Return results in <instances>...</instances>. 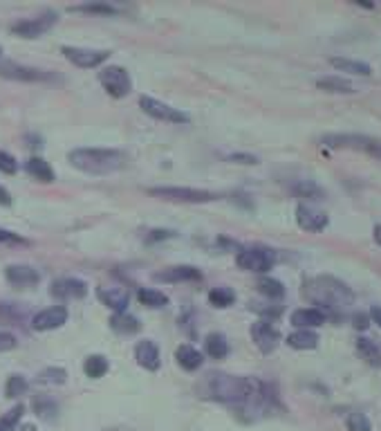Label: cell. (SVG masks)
<instances>
[{"instance_id":"cell-1","label":"cell","mask_w":381,"mask_h":431,"mask_svg":"<svg viewBox=\"0 0 381 431\" xmlns=\"http://www.w3.org/2000/svg\"><path fill=\"white\" fill-rule=\"evenodd\" d=\"M196 391L202 400L233 404V407H238L240 413H262L269 411V407L274 404L272 388L256 377L207 373L198 382Z\"/></svg>"},{"instance_id":"cell-2","label":"cell","mask_w":381,"mask_h":431,"mask_svg":"<svg viewBox=\"0 0 381 431\" xmlns=\"http://www.w3.org/2000/svg\"><path fill=\"white\" fill-rule=\"evenodd\" d=\"M67 159L74 168L90 175H108L126 166V153L117 148H74Z\"/></svg>"},{"instance_id":"cell-3","label":"cell","mask_w":381,"mask_h":431,"mask_svg":"<svg viewBox=\"0 0 381 431\" xmlns=\"http://www.w3.org/2000/svg\"><path fill=\"white\" fill-rule=\"evenodd\" d=\"M305 297L325 308H338L352 301L350 287L332 276H316L305 281Z\"/></svg>"},{"instance_id":"cell-4","label":"cell","mask_w":381,"mask_h":431,"mask_svg":"<svg viewBox=\"0 0 381 431\" xmlns=\"http://www.w3.org/2000/svg\"><path fill=\"white\" fill-rule=\"evenodd\" d=\"M321 144L327 148H343V151H359V153H366L381 159V140L377 137H368V135H350V133H334V135H325Z\"/></svg>"},{"instance_id":"cell-5","label":"cell","mask_w":381,"mask_h":431,"mask_svg":"<svg viewBox=\"0 0 381 431\" xmlns=\"http://www.w3.org/2000/svg\"><path fill=\"white\" fill-rule=\"evenodd\" d=\"M99 83L106 88L108 95H113L117 99L126 97L130 92V88H132L130 74L122 65H108V67H104V70L99 72Z\"/></svg>"},{"instance_id":"cell-6","label":"cell","mask_w":381,"mask_h":431,"mask_svg":"<svg viewBox=\"0 0 381 431\" xmlns=\"http://www.w3.org/2000/svg\"><path fill=\"white\" fill-rule=\"evenodd\" d=\"M235 263H238L240 269H247V272L265 274L267 269H272V267H274L276 256H274V252H269V250H262V247H247V250L238 252V256H235Z\"/></svg>"},{"instance_id":"cell-7","label":"cell","mask_w":381,"mask_h":431,"mask_svg":"<svg viewBox=\"0 0 381 431\" xmlns=\"http://www.w3.org/2000/svg\"><path fill=\"white\" fill-rule=\"evenodd\" d=\"M150 196H157L171 202H211L218 196L205 189H191V187H152L148 189Z\"/></svg>"},{"instance_id":"cell-8","label":"cell","mask_w":381,"mask_h":431,"mask_svg":"<svg viewBox=\"0 0 381 431\" xmlns=\"http://www.w3.org/2000/svg\"><path fill=\"white\" fill-rule=\"evenodd\" d=\"M56 19L58 16L54 12H45L36 16V19H27V21H21V23H14L12 25V34L21 38H38L43 36L45 32H49L56 25Z\"/></svg>"},{"instance_id":"cell-9","label":"cell","mask_w":381,"mask_h":431,"mask_svg":"<svg viewBox=\"0 0 381 431\" xmlns=\"http://www.w3.org/2000/svg\"><path fill=\"white\" fill-rule=\"evenodd\" d=\"M139 106H141V111L146 113V115L155 117V120L168 122V124H189L191 122L186 113H182V111H177V108H173V106L164 104V101H157V99H152V97H146V95L139 99Z\"/></svg>"},{"instance_id":"cell-10","label":"cell","mask_w":381,"mask_h":431,"mask_svg":"<svg viewBox=\"0 0 381 431\" xmlns=\"http://www.w3.org/2000/svg\"><path fill=\"white\" fill-rule=\"evenodd\" d=\"M61 52L65 54L67 61L83 67V70L101 65L104 61H108V56H110V52H106V49H86V47H72V45H63Z\"/></svg>"},{"instance_id":"cell-11","label":"cell","mask_w":381,"mask_h":431,"mask_svg":"<svg viewBox=\"0 0 381 431\" xmlns=\"http://www.w3.org/2000/svg\"><path fill=\"white\" fill-rule=\"evenodd\" d=\"M0 77L14 81H49L54 79L49 72L38 70V67L19 65L16 61H0Z\"/></svg>"},{"instance_id":"cell-12","label":"cell","mask_w":381,"mask_h":431,"mask_svg":"<svg viewBox=\"0 0 381 431\" xmlns=\"http://www.w3.org/2000/svg\"><path fill=\"white\" fill-rule=\"evenodd\" d=\"M251 340H253V344L258 346V351L260 353H272L276 346H278V342H281V335H278V331L276 328L269 324V321H256V324L251 326Z\"/></svg>"},{"instance_id":"cell-13","label":"cell","mask_w":381,"mask_h":431,"mask_svg":"<svg viewBox=\"0 0 381 431\" xmlns=\"http://www.w3.org/2000/svg\"><path fill=\"white\" fill-rule=\"evenodd\" d=\"M296 223L305 232H323L327 227V216L325 211L310 205H299L296 207Z\"/></svg>"},{"instance_id":"cell-14","label":"cell","mask_w":381,"mask_h":431,"mask_svg":"<svg viewBox=\"0 0 381 431\" xmlns=\"http://www.w3.org/2000/svg\"><path fill=\"white\" fill-rule=\"evenodd\" d=\"M49 294L56 299H83L88 294V285L81 278H58L49 287Z\"/></svg>"},{"instance_id":"cell-15","label":"cell","mask_w":381,"mask_h":431,"mask_svg":"<svg viewBox=\"0 0 381 431\" xmlns=\"http://www.w3.org/2000/svg\"><path fill=\"white\" fill-rule=\"evenodd\" d=\"M65 321H67V310L63 306H54L34 315L32 326L34 331H54V328H61Z\"/></svg>"},{"instance_id":"cell-16","label":"cell","mask_w":381,"mask_h":431,"mask_svg":"<svg viewBox=\"0 0 381 431\" xmlns=\"http://www.w3.org/2000/svg\"><path fill=\"white\" fill-rule=\"evenodd\" d=\"M97 297L104 306L113 308L115 315L117 312H126V308H128V303H130L128 290H126V287H117V285L115 287H99Z\"/></svg>"},{"instance_id":"cell-17","label":"cell","mask_w":381,"mask_h":431,"mask_svg":"<svg viewBox=\"0 0 381 431\" xmlns=\"http://www.w3.org/2000/svg\"><path fill=\"white\" fill-rule=\"evenodd\" d=\"M155 281L159 283H182V281H200L202 278V272L196 267H191V265H175V267H166L162 269V272H157L155 276Z\"/></svg>"},{"instance_id":"cell-18","label":"cell","mask_w":381,"mask_h":431,"mask_svg":"<svg viewBox=\"0 0 381 431\" xmlns=\"http://www.w3.org/2000/svg\"><path fill=\"white\" fill-rule=\"evenodd\" d=\"M325 312L321 308H301L292 315V324L299 331H310V328H319L325 324Z\"/></svg>"},{"instance_id":"cell-19","label":"cell","mask_w":381,"mask_h":431,"mask_svg":"<svg viewBox=\"0 0 381 431\" xmlns=\"http://www.w3.org/2000/svg\"><path fill=\"white\" fill-rule=\"evenodd\" d=\"M5 276L12 285L19 287H32L41 281V274L30 265H10L5 269Z\"/></svg>"},{"instance_id":"cell-20","label":"cell","mask_w":381,"mask_h":431,"mask_svg":"<svg viewBox=\"0 0 381 431\" xmlns=\"http://www.w3.org/2000/svg\"><path fill=\"white\" fill-rule=\"evenodd\" d=\"M135 360H137V364L146 371H157L159 368V349L155 346V342L150 340H143L137 344V349H135Z\"/></svg>"},{"instance_id":"cell-21","label":"cell","mask_w":381,"mask_h":431,"mask_svg":"<svg viewBox=\"0 0 381 431\" xmlns=\"http://www.w3.org/2000/svg\"><path fill=\"white\" fill-rule=\"evenodd\" d=\"M175 360H177V364H180L184 371H198L202 366V362H205L202 353L196 351L189 344H184V346H180V349L175 351Z\"/></svg>"},{"instance_id":"cell-22","label":"cell","mask_w":381,"mask_h":431,"mask_svg":"<svg viewBox=\"0 0 381 431\" xmlns=\"http://www.w3.org/2000/svg\"><path fill=\"white\" fill-rule=\"evenodd\" d=\"M330 65H334L336 70H341V72H352V74H357V77H370V74H372L370 65L361 63V61H354V58L336 56V58H330Z\"/></svg>"},{"instance_id":"cell-23","label":"cell","mask_w":381,"mask_h":431,"mask_svg":"<svg viewBox=\"0 0 381 431\" xmlns=\"http://www.w3.org/2000/svg\"><path fill=\"white\" fill-rule=\"evenodd\" d=\"M110 328L122 335H132L139 331V319L128 315V312H117V315H113V319H110Z\"/></svg>"},{"instance_id":"cell-24","label":"cell","mask_w":381,"mask_h":431,"mask_svg":"<svg viewBox=\"0 0 381 431\" xmlns=\"http://www.w3.org/2000/svg\"><path fill=\"white\" fill-rule=\"evenodd\" d=\"M25 168H27V173L32 177H36V180H41V182H54L52 166H49L43 157H32V159H27Z\"/></svg>"},{"instance_id":"cell-25","label":"cell","mask_w":381,"mask_h":431,"mask_svg":"<svg viewBox=\"0 0 381 431\" xmlns=\"http://www.w3.org/2000/svg\"><path fill=\"white\" fill-rule=\"evenodd\" d=\"M357 351L363 360L368 362V364L372 366H381V349L377 342L372 340H366V337H361V340H357Z\"/></svg>"},{"instance_id":"cell-26","label":"cell","mask_w":381,"mask_h":431,"mask_svg":"<svg viewBox=\"0 0 381 431\" xmlns=\"http://www.w3.org/2000/svg\"><path fill=\"white\" fill-rule=\"evenodd\" d=\"M287 344L292 346V349H299V351H312L319 346V337L312 333V331H296L287 337Z\"/></svg>"},{"instance_id":"cell-27","label":"cell","mask_w":381,"mask_h":431,"mask_svg":"<svg viewBox=\"0 0 381 431\" xmlns=\"http://www.w3.org/2000/svg\"><path fill=\"white\" fill-rule=\"evenodd\" d=\"M205 349L209 353V357H213V360H222V357H227V355H229V344L224 340V335H220V333L207 335Z\"/></svg>"},{"instance_id":"cell-28","label":"cell","mask_w":381,"mask_h":431,"mask_svg":"<svg viewBox=\"0 0 381 431\" xmlns=\"http://www.w3.org/2000/svg\"><path fill=\"white\" fill-rule=\"evenodd\" d=\"M108 368H110V364L104 355H90V357L86 360V364H83V373L92 379H99L108 373Z\"/></svg>"},{"instance_id":"cell-29","label":"cell","mask_w":381,"mask_h":431,"mask_svg":"<svg viewBox=\"0 0 381 431\" xmlns=\"http://www.w3.org/2000/svg\"><path fill=\"white\" fill-rule=\"evenodd\" d=\"M316 86L321 90H327V92H341V95H350V92H357V88L352 86L350 81H345L341 77H325V79H319Z\"/></svg>"},{"instance_id":"cell-30","label":"cell","mask_w":381,"mask_h":431,"mask_svg":"<svg viewBox=\"0 0 381 431\" xmlns=\"http://www.w3.org/2000/svg\"><path fill=\"white\" fill-rule=\"evenodd\" d=\"M209 301H211V306H216V308H229L235 301V292L227 285L213 287V290L209 292Z\"/></svg>"},{"instance_id":"cell-31","label":"cell","mask_w":381,"mask_h":431,"mask_svg":"<svg viewBox=\"0 0 381 431\" xmlns=\"http://www.w3.org/2000/svg\"><path fill=\"white\" fill-rule=\"evenodd\" d=\"M137 297H139V301L143 303V306H148V308H164L168 303V297L164 292L150 290V287H141Z\"/></svg>"},{"instance_id":"cell-32","label":"cell","mask_w":381,"mask_h":431,"mask_svg":"<svg viewBox=\"0 0 381 431\" xmlns=\"http://www.w3.org/2000/svg\"><path fill=\"white\" fill-rule=\"evenodd\" d=\"M290 189H292V193H296L299 198H310V200L323 198V189L316 187V184H314V182H310V180H299V182H294Z\"/></svg>"},{"instance_id":"cell-33","label":"cell","mask_w":381,"mask_h":431,"mask_svg":"<svg viewBox=\"0 0 381 431\" xmlns=\"http://www.w3.org/2000/svg\"><path fill=\"white\" fill-rule=\"evenodd\" d=\"M258 290L265 294L269 299H281L285 294V287L281 281H276V278H260L258 281Z\"/></svg>"},{"instance_id":"cell-34","label":"cell","mask_w":381,"mask_h":431,"mask_svg":"<svg viewBox=\"0 0 381 431\" xmlns=\"http://www.w3.org/2000/svg\"><path fill=\"white\" fill-rule=\"evenodd\" d=\"M27 379H25L23 375H12L10 379H7V386H5V395L7 398H21V395L27 391Z\"/></svg>"},{"instance_id":"cell-35","label":"cell","mask_w":381,"mask_h":431,"mask_svg":"<svg viewBox=\"0 0 381 431\" xmlns=\"http://www.w3.org/2000/svg\"><path fill=\"white\" fill-rule=\"evenodd\" d=\"M23 413H25L23 404H16L14 409L7 411L5 416L0 418V431H12V429H16V425H19L21 418H23Z\"/></svg>"},{"instance_id":"cell-36","label":"cell","mask_w":381,"mask_h":431,"mask_svg":"<svg viewBox=\"0 0 381 431\" xmlns=\"http://www.w3.org/2000/svg\"><path fill=\"white\" fill-rule=\"evenodd\" d=\"M65 377H67L65 368H56V366H52V368H45L43 373L38 375V382H43V384H63V382H65Z\"/></svg>"},{"instance_id":"cell-37","label":"cell","mask_w":381,"mask_h":431,"mask_svg":"<svg viewBox=\"0 0 381 431\" xmlns=\"http://www.w3.org/2000/svg\"><path fill=\"white\" fill-rule=\"evenodd\" d=\"M34 411H36L41 418H45V420H52V418L56 416L58 407H56V402H52V400H45V398H41V400H34Z\"/></svg>"},{"instance_id":"cell-38","label":"cell","mask_w":381,"mask_h":431,"mask_svg":"<svg viewBox=\"0 0 381 431\" xmlns=\"http://www.w3.org/2000/svg\"><path fill=\"white\" fill-rule=\"evenodd\" d=\"M348 429L350 431H372V425L363 413L357 411V413H350L348 416Z\"/></svg>"},{"instance_id":"cell-39","label":"cell","mask_w":381,"mask_h":431,"mask_svg":"<svg viewBox=\"0 0 381 431\" xmlns=\"http://www.w3.org/2000/svg\"><path fill=\"white\" fill-rule=\"evenodd\" d=\"M0 171L7 175H14L16 171H19V162H16L10 153H5V151H0Z\"/></svg>"},{"instance_id":"cell-40","label":"cell","mask_w":381,"mask_h":431,"mask_svg":"<svg viewBox=\"0 0 381 431\" xmlns=\"http://www.w3.org/2000/svg\"><path fill=\"white\" fill-rule=\"evenodd\" d=\"M72 12H90V14H115V7L110 5H76L70 7Z\"/></svg>"},{"instance_id":"cell-41","label":"cell","mask_w":381,"mask_h":431,"mask_svg":"<svg viewBox=\"0 0 381 431\" xmlns=\"http://www.w3.org/2000/svg\"><path fill=\"white\" fill-rule=\"evenodd\" d=\"M16 349V337L10 333H0V353H7Z\"/></svg>"},{"instance_id":"cell-42","label":"cell","mask_w":381,"mask_h":431,"mask_svg":"<svg viewBox=\"0 0 381 431\" xmlns=\"http://www.w3.org/2000/svg\"><path fill=\"white\" fill-rule=\"evenodd\" d=\"M0 243H10V245H23L25 241L21 239L19 234H12L7 230H0Z\"/></svg>"},{"instance_id":"cell-43","label":"cell","mask_w":381,"mask_h":431,"mask_svg":"<svg viewBox=\"0 0 381 431\" xmlns=\"http://www.w3.org/2000/svg\"><path fill=\"white\" fill-rule=\"evenodd\" d=\"M229 159H231V162H240V164H258V159L253 155H240L238 153V155H231Z\"/></svg>"},{"instance_id":"cell-44","label":"cell","mask_w":381,"mask_h":431,"mask_svg":"<svg viewBox=\"0 0 381 431\" xmlns=\"http://www.w3.org/2000/svg\"><path fill=\"white\" fill-rule=\"evenodd\" d=\"M0 205L3 207H10L12 205V196H10V191H7L3 184H0Z\"/></svg>"},{"instance_id":"cell-45","label":"cell","mask_w":381,"mask_h":431,"mask_svg":"<svg viewBox=\"0 0 381 431\" xmlns=\"http://www.w3.org/2000/svg\"><path fill=\"white\" fill-rule=\"evenodd\" d=\"M370 317H372V321H375V324L381 328V306H379V308H372Z\"/></svg>"},{"instance_id":"cell-46","label":"cell","mask_w":381,"mask_h":431,"mask_svg":"<svg viewBox=\"0 0 381 431\" xmlns=\"http://www.w3.org/2000/svg\"><path fill=\"white\" fill-rule=\"evenodd\" d=\"M375 241H377V245L381 247V225H377V227H375Z\"/></svg>"},{"instance_id":"cell-47","label":"cell","mask_w":381,"mask_h":431,"mask_svg":"<svg viewBox=\"0 0 381 431\" xmlns=\"http://www.w3.org/2000/svg\"><path fill=\"white\" fill-rule=\"evenodd\" d=\"M106 431H135L130 427H113V429H106Z\"/></svg>"},{"instance_id":"cell-48","label":"cell","mask_w":381,"mask_h":431,"mask_svg":"<svg viewBox=\"0 0 381 431\" xmlns=\"http://www.w3.org/2000/svg\"><path fill=\"white\" fill-rule=\"evenodd\" d=\"M23 431H34V427H32V425H27V427H23Z\"/></svg>"},{"instance_id":"cell-49","label":"cell","mask_w":381,"mask_h":431,"mask_svg":"<svg viewBox=\"0 0 381 431\" xmlns=\"http://www.w3.org/2000/svg\"><path fill=\"white\" fill-rule=\"evenodd\" d=\"M0 54H3V47H0Z\"/></svg>"}]
</instances>
